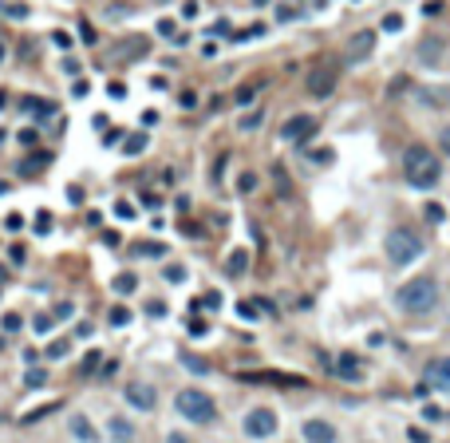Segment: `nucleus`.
I'll list each match as a JSON object with an SVG mask.
<instances>
[{
	"mask_svg": "<svg viewBox=\"0 0 450 443\" xmlns=\"http://www.w3.org/2000/svg\"><path fill=\"white\" fill-rule=\"evenodd\" d=\"M403 174H407V182L415 190H430V186H439V178H442V162L430 147L411 142L407 151H403Z\"/></svg>",
	"mask_w": 450,
	"mask_h": 443,
	"instance_id": "nucleus-1",
	"label": "nucleus"
},
{
	"mask_svg": "<svg viewBox=\"0 0 450 443\" xmlns=\"http://www.w3.org/2000/svg\"><path fill=\"white\" fill-rule=\"evenodd\" d=\"M395 305H399L407 317L435 312V305H439V281H435V277H411V281L395 293Z\"/></svg>",
	"mask_w": 450,
	"mask_h": 443,
	"instance_id": "nucleus-2",
	"label": "nucleus"
},
{
	"mask_svg": "<svg viewBox=\"0 0 450 443\" xmlns=\"http://www.w3.org/2000/svg\"><path fill=\"white\" fill-rule=\"evenodd\" d=\"M387 262L391 265H411V262H419V253H423V238L419 230H411V226H395V230L387 233Z\"/></svg>",
	"mask_w": 450,
	"mask_h": 443,
	"instance_id": "nucleus-3",
	"label": "nucleus"
},
{
	"mask_svg": "<svg viewBox=\"0 0 450 443\" xmlns=\"http://www.w3.org/2000/svg\"><path fill=\"white\" fill-rule=\"evenodd\" d=\"M174 408H178L190 423H213L218 420V403H213L210 392H201V388H182Z\"/></svg>",
	"mask_w": 450,
	"mask_h": 443,
	"instance_id": "nucleus-4",
	"label": "nucleus"
},
{
	"mask_svg": "<svg viewBox=\"0 0 450 443\" xmlns=\"http://www.w3.org/2000/svg\"><path fill=\"white\" fill-rule=\"evenodd\" d=\"M241 427H245L249 439H269V435H277V412L273 408H253Z\"/></svg>",
	"mask_w": 450,
	"mask_h": 443,
	"instance_id": "nucleus-5",
	"label": "nucleus"
},
{
	"mask_svg": "<svg viewBox=\"0 0 450 443\" xmlns=\"http://www.w3.org/2000/svg\"><path fill=\"white\" fill-rule=\"evenodd\" d=\"M316 115H292V119H285V127H280V139L285 142H296V147H304V142L316 135Z\"/></svg>",
	"mask_w": 450,
	"mask_h": 443,
	"instance_id": "nucleus-6",
	"label": "nucleus"
},
{
	"mask_svg": "<svg viewBox=\"0 0 450 443\" xmlns=\"http://www.w3.org/2000/svg\"><path fill=\"white\" fill-rule=\"evenodd\" d=\"M332 91H336V68L332 63H316L308 71V95L312 99H328Z\"/></svg>",
	"mask_w": 450,
	"mask_h": 443,
	"instance_id": "nucleus-7",
	"label": "nucleus"
},
{
	"mask_svg": "<svg viewBox=\"0 0 450 443\" xmlns=\"http://www.w3.org/2000/svg\"><path fill=\"white\" fill-rule=\"evenodd\" d=\"M423 380L430 384V392H450V356H435L423 368Z\"/></svg>",
	"mask_w": 450,
	"mask_h": 443,
	"instance_id": "nucleus-8",
	"label": "nucleus"
},
{
	"mask_svg": "<svg viewBox=\"0 0 450 443\" xmlns=\"http://www.w3.org/2000/svg\"><path fill=\"white\" fill-rule=\"evenodd\" d=\"M123 396H127V403L139 408V412H154V403H158V392H154L150 384H127Z\"/></svg>",
	"mask_w": 450,
	"mask_h": 443,
	"instance_id": "nucleus-9",
	"label": "nucleus"
},
{
	"mask_svg": "<svg viewBox=\"0 0 450 443\" xmlns=\"http://www.w3.org/2000/svg\"><path fill=\"white\" fill-rule=\"evenodd\" d=\"M241 380L249 384H280V388H304V376H285V372H241Z\"/></svg>",
	"mask_w": 450,
	"mask_h": 443,
	"instance_id": "nucleus-10",
	"label": "nucleus"
},
{
	"mask_svg": "<svg viewBox=\"0 0 450 443\" xmlns=\"http://www.w3.org/2000/svg\"><path fill=\"white\" fill-rule=\"evenodd\" d=\"M442 51H446V36H423L419 40V60L430 63V68H439V63L446 60Z\"/></svg>",
	"mask_w": 450,
	"mask_h": 443,
	"instance_id": "nucleus-11",
	"label": "nucleus"
},
{
	"mask_svg": "<svg viewBox=\"0 0 450 443\" xmlns=\"http://www.w3.org/2000/svg\"><path fill=\"white\" fill-rule=\"evenodd\" d=\"M332 372L340 376V380H360V376H363V360L356 353H340L336 360H332Z\"/></svg>",
	"mask_w": 450,
	"mask_h": 443,
	"instance_id": "nucleus-12",
	"label": "nucleus"
},
{
	"mask_svg": "<svg viewBox=\"0 0 450 443\" xmlns=\"http://www.w3.org/2000/svg\"><path fill=\"white\" fill-rule=\"evenodd\" d=\"M304 439L308 443H336V427H332L328 420H304Z\"/></svg>",
	"mask_w": 450,
	"mask_h": 443,
	"instance_id": "nucleus-13",
	"label": "nucleus"
},
{
	"mask_svg": "<svg viewBox=\"0 0 450 443\" xmlns=\"http://www.w3.org/2000/svg\"><path fill=\"white\" fill-rule=\"evenodd\" d=\"M68 427H71V435H75L80 443H99V432L91 427V420H87V415H71V420H68Z\"/></svg>",
	"mask_w": 450,
	"mask_h": 443,
	"instance_id": "nucleus-14",
	"label": "nucleus"
},
{
	"mask_svg": "<svg viewBox=\"0 0 450 443\" xmlns=\"http://www.w3.org/2000/svg\"><path fill=\"white\" fill-rule=\"evenodd\" d=\"M245 269H249V250H233L230 257H225V273H230V277H241Z\"/></svg>",
	"mask_w": 450,
	"mask_h": 443,
	"instance_id": "nucleus-15",
	"label": "nucleus"
},
{
	"mask_svg": "<svg viewBox=\"0 0 450 443\" xmlns=\"http://www.w3.org/2000/svg\"><path fill=\"white\" fill-rule=\"evenodd\" d=\"M107 435H111V439H119V443H127V439H135V427H130L127 420H119V415H115V420L107 423Z\"/></svg>",
	"mask_w": 450,
	"mask_h": 443,
	"instance_id": "nucleus-16",
	"label": "nucleus"
},
{
	"mask_svg": "<svg viewBox=\"0 0 450 443\" xmlns=\"http://www.w3.org/2000/svg\"><path fill=\"white\" fill-rule=\"evenodd\" d=\"M371 44H375V32H360V36L351 40V56H368Z\"/></svg>",
	"mask_w": 450,
	"mask_h": 443,
	"instance_id": "nucleus-17",
	"label": "nucleus"
},
{
	"mask_svg": "<svg viewBox=\"0 0 450 443\" xmlns=\"http://www.w3.org/2000/svg\"><path fill=\"white\" fill-rule=\"evenodd\" d=\"M142 151H146V135H142V131L127 135V142H123V154H142Z\"/></svg>",
	"mask_w": 450,
	"mask_h": 443,
	"instance_id": "nucleus-18",
	"label": "nucleus"
},
{
	"mask_svg": "<svg viewBox=\"0 0 450 443\" xmlns=\"http://www.w3.org/2000/svg\"><path fill=\"white\" fill-rule=\"evenodd\" d=\"M139 289V277H135V273H119V277H115V293H135Z\"/></svg>",
	"mask_w": 450,
	"mask_h": 443,
	"instance_id": "nucleus-19",
	"label": "nucleus"
},
{
	"mask_svg": "<svg viewBox=\"0 0 450 443\" xmlns=\"http://www.w3.org/2000/svg\"><path fill=\"white\" fill-rule=\"evenodd\" d=\"M135 253H139V257H162L166 245H162V242H142V245H135Z\"/></svg>",
	"mask_w": 450,
	"mask_h": 443,
	"instance_id": "nucleus-20",
	"label": "nucleus"
},
{
	"mask_svg": "<svg viewBox=\"0 0 450 443\" xmlns=\"http://www.w3.org/2000/svg\"><path fill=\"white\" fill-rule=\"evenodd\" d=\"M60 403H40V408H32V412H24V423H36V420H44L48 412H56Z\"/></svg>",
	"mask_w": 450,
	"mask_h": 443,
	"instance_id": "nucleus-21",
	"label": "nucleus"
},
{
	"mask_svg": "<svg viewBox=\"0 0 450 443\" xmlns=\"http://www.w3.org/2000/svg\"><path fill=\"white\" fill-rule=\"evenodd\" d=\"M24 111H40V115H56V107H51L48 99H24Z\"/></svg>",
	"mask_w": 450,
	"mask_h": 443,
	"instance_id": "nucleus-22",
	"label": "nucleus"
},
{
	"mask_svg": "<svg viewBox=\"0 0 450 443\" xmlns=\"http://www.w3.org/2000/svg\"><path fill=\"white\" fill-rule=\"evenodd\" d=\"M111 324H115V329H123V324H130V309H123V305H115V309H111Z\"/></svg>",
	"mask_w": 450,
	"mask_h": 443,
	"instance_id": "nucleus-23",
	"label": "nucleus"
},
{
	"mask_svg": "<svg viewBox=\"0 0 450 443\" xmlns=\"http://www.w3.org/2000/svg\"><path fill=\"white\" fill-rule=\"evenodd\" d=\"M44 380H48V372H44V368H28V372H24V384H28V388H40Z\"/></svg>",
	"mask_w": 450,
	"mask_h": 443,
	"instance_id": "nucleus-24",
	"label": "nucleus"
},
{
	"mask_svg": "<svg viewBox=\"0 0 450 443\" xmlns=\"http://www.w3.org/2000/svg\"><path fill=\"white\" fill-rule=\"evenodd\" d=\"M380 28H383V32H399V28H403V16H399V12H387Z\"/></svg>",
	"mask_w": 450,
	"mask_h": 443,
	"instance_id": "nucleus-25",
	"label": "nucleus"
},
{
	"mask_svg": "<svg viewBox=\"0 0 450 443\" xmlns=\"http://www.w3.org/2000/svg\"><path fill=\"white\" fill-rule=\"evenodd\" d=\"M257 91H261V80H253V83H245V87H241V91H237V103H249V99H253V95H257Z\"/></svg>",
	"mask_w": 450,
	"mask_h": 443,
	"instance_id": "nucleus-26",
	"label": "nucleus"
},
{
	"mask_svg": "<svg viewBox=\"0 0 450 443\" xmlns=\"http://www.w3.org/2000/svg\"><path fill=\"white\" fill-rule=\"evenodd\" d=\"M0 324H4V332H20L24 329V321L16 317V312H4V321H0Z\"/></svg>",
	"mask_w": 450,
	"mask_h": 443,
	"instance_id": "nucleus-27",
	"label": "nucleus"
},
{
	"mask_svg": "<svg viewBox=\"0 0 450 443\" xmlns=\"http://www.w3.org/2000/svg\"><path fill=\"white\" fill-rule=\"evenodd\" d=\"M162 277H166V281H186V269H182V265H166V273H162Z\"/></svg>",
	"mask_w": 450,
	"mask_h": 443,
	"instance_id": "nucleus-28",
	"label": "nucleus"
},
{
	"mask_svg": "<svg viewBox=\"0 0 450 443\" xmlns=\"http://www.w3.org/2000/svg\"><path fill=\"white\" fill-rule=\"evenodd\" d=\"M0 12H8V16H16V20H24V16H28V4H0Z\"/></svg>",
	"mask_w": 450,
	"mask_h": 443,
	"instance_id": "nucleus-29",
	"label": "nucleus"
},
{
	"mask_svg": "<svg viewBox=\"0 0 450 443\" xmlns=\"http://www.w3.org/2000/svg\"><path fill=\"white\" fill-rule=\"evenodd\" d=\"M237 186H241L245 194H253V190H257V174H253V171H245V174H241V182H237Z\"/></svg>",
	"mask_w": 450,
	"mask_h": 443,
	"instance_id": "nucleus-30",
	"label": "nucleus"
},
{
	"mask_svg": "<svg viewBox=\"0 0 450 443\" xmlns=\"http://www.w3.org/2000/svg\"><path fill=\"white\" fill-rule=\"evenodd\" d=\"M48 230H51V214L40 210V214H36V233H48Z\"/></svg>",
	"mask_w": 450,
	"mask_h": 443,
	"instance_id": "nucleus-31",
	"label": "nucleus"
},
{
	"mask_svg": "<svg viewBox=\"0 0 450 443\" xmlns=\"http://www.w3.org/2000/svg\"><path fill=\"white\" fill-rule=\"evenodd\" d=\"M237 312H241V317H249V321H253V317H257V312H261V305H257V301H241V305H237Z\"/></svg>",
	"mask_w": 450,
	"mask_h": 443,
	"instance_id": "nucleus-32",
	"label": "nucleus"
},
{
	"mask_svg": "<svg viewBox=\"0 0 450 443\" xmlns=\"http://www.w3.org/2000/svg\"><path fill=\"white\" fill-rule=\"evenodd\" d=\"M32 329L40 332V336H44V332H51V317H48V312H40V317L32 321Z\"/></svg>",
	"mask_w": 450,
	"mask_h": 443,
	"instance_id": "nucleus-33",
	"label": "nucleus"
},
{
	"mask_svg": "<svg viewBox=\"0 0 450 443\" xmlns=\"http://www.w3.org/2000/svg\"><path fill=\"white\" fill-rule=\"evenodd\" d=\"M253 127H261V111H249V115L241 119V131H253Z\"/></svg>",
	"mask_w": 450,
	"mask_h": 443,
	"instance_id": "nucleus-34",
	"label": "nucleus"
},
{
	"mask_svg": "<svg viewBox=\"0 0 450 443\" xmlns=\"http://www.w3.org/2000/svg\"><path fill=\"white\" fill-rule=\"evenodd\" d=\"M115 214H119L123 222H130L135 218V206H130V202H115Z\"/></svg>",
	"mask_w": 450,
	"mask_h": 443,
	"instance_id": "nucleus-35",
	"label": "nucleus"
},
{
	"mask_svg": "<svg viewBox=\"0 0 450 443\" xmlns=\"http://www.w3.org/2000/svg\"><path fill=\"white\" fill-rule=\"evenodd\" d=\"M51 44H56V48H71V36L68 32H51Z\"/></svg>",
	"mask_w": 450,
	"mask_h": 443,
	"instance_id": "nucleus-36",
	"label": "nucleus"
},
{
	"mask_svg": "<svg viewBox=\"0 0 450 443\" xmlns=\"http://www.w3.org/2000/svg\"><path fill=\"white\" fill-rule=\"evenodd\" d=\"M63 353H68V341H56V344L48 348V356H51V360H60Z\"/></svg>",
	"mask_w": 450,
	"mask_h": 443,
	"instance_id": "nucleus-37",
	"label": "nucleus"
},
{
	"mask_svg": "<svg viewBox=\"0 0 450 443\" xmlns=\"http://www.w3.org/2000/svg\"><path fill=\"white\" fill-rule=\"evenodd\" d=\"M439 147H442V154H450V123L439 131Z\"/></svg>",
	"mask_w": 450,
	"mask_h": 443,
	"instance_id": "nucleus-38",
	"label": "nucleus"
},
{
	"mask_svg": "<svg viewBox=\"0 0 450 443\" xmlns=\"http://www.w3.org/2000/svg\"><path fill=\"white\" fill-rule=\"evenodd\" d=\"M51 317H60V321H68V317H71V301H60V305H56V312H51Z\"/></svg>",
	"mask_w": 450,
	"mask_h": 443,
	"instance_id": "nucleus-39",
	"label": "nucleus"
},
{
	"mask_svg": "<svg viewBox=\"0 0 450 443\" xmlns=\"http://www.w3.org/2000/svg\"><path fill=\"white\" fill-rule=\"evenodd\" d=\"M427 218L430 222H442V206H439V202H430V206H427Z\"/></svg>",
	"mask_w": 450,
	"mask_h": 443,
	"instance_id": "nucleus-40",
	"label": "nucleus"
},
{
	"mask_svg": "<svg viewBox=\"0 0 450 443\" xmlns=\"http://www.w3.org/2000/svg\"><path fill=\"white\" fill-rule=\"evenodd\" d=\"M198 305H206V309H218V305H221V293H206V301H198Z\"/></svg>",
	"mask_w": 450,
	"mask_h": 443,
	"instance_id": "nucleus-41",
	"label": "nucleus"
},
{
	"mask_svg": "<svg viewBox=\"0 0 450 443\" xmlns=\"http://www.w3.org/2000/svg\"><path fill=\"white\" fill-rule=\"evenodd\" d=\"M158 32H162V36H178V28H174V20H158Z\"/></svg>",
	"mask_w": 450,
	"mask_h": 443,
	"instance_id": "nucleus-42",
	"label": "nucleus"
},
{
	"mask_svg": "<svg viewBox=\"0 0 450 443\" xmlns=\"http://www.w3.org/2000/svg\"><path fill=\"white\" fill-rule=\"evenodd\" d=\"M190 332H194V336H206V332H210V324H206V321H190Z\"/></svg>",
	"mask_w": 450,
	"mask_h": 443,
	"instance_id": "nucleus-43",
	"label": "nucleus"
},
{
	"mask_svg": "<svg viewBox=\"0 0 450 443\" xmlns=\"http://www.w3.org/2000/svg\"><path fill=\"white\" fill-rule=\"evenodd\" d=\"M292 16H296V12H292V8H289V4H280V8H277V20H285V24H289V20H292Z\"/></svg>",
	"mask_w": 450,
	"mask_h": 443,
	"instance_id": "nucleus-44",
	"label": "nucleus"
},
{
	"mask_svg": "<svg viewBox=\"0 0 450 443\" xmlns=\"http://www.w3.org/2000/svg\"><path fill=\"white\" fill-rule=\"evenodd\" d=\"M146 312H150V317H162V312H166V305H162V301H150Z\"/></svg>",
	"mask_w": 450,
	"mask_h": 443,
	"instance_id": "nucleus-45",
	"label": "nucleus"
},
{
	"mask_svg": "<svg viewBox=\"0 0 450 443\" xmlns=\"http://www.w3.org/2000/svg\"><path fill=\"white\" fill-rule=\"evenodd\" d=\"M407 435H411V443H427V432H423V427H411Z\"/></svg>",
	"mask_w": 450,
	"mask_h": 443,
	"instance_id": "nucleus-46",
	"label": "nucleus"
},
{
	"mask_svg": "<svg viewBox=\"0 0 450 443\" xmlns=\"http://www.w3.org/2000/svg\"><path fill=\"white\" fill-rule=\"evenodd\" d=\"M107 91H111V99H123V95H127V87H123V83H111Z\"/></svg>",
	"mask_w": 450,
	"mask_h": 443,
	"instance_id": "nucleus-47",
	"label": "nucleus"
},
{
	"mask_svg": "<svg viewBox=\"0 0 450 443\" xmlns=\"http://www.w3.org/2000/svg\"><path fill=\"white\" fill-rule=\"evenodd\" d=\"M423 415H427V420H442V412L435 408V403H427V408H423Z\"/></svg>",
	"mask_w": 450,
	"mask_h": 443,
	"instance_id": "nucleus-48",
	"label": "nucleus"
},
{
	"mask_svg": "<svg viewBox=\"0 0 450 443\" xmlns=\"http://www.w3.org/2000/svg\"><path fill=\"white\" fill-rule=\"evenodd\" d=\"M166 443H190V439H186L182 432H170V435H166Z\"/></svg>",
	"mask_w": 450,
	"mask_h": 443,
	"instance_id": "nucleus-49",
	"label": "nucleus"
},
{
	"mask_svg": "<svg viewBox=\"0 0 450 443\" xmlns=\"http://www.w3.org/2000/svg\"><path fill=\"white\" fill-rule=\"evenodd\" d=\"M4 190H8V182H0V194H4Z\"/></svg>",
	"mask_w": 450,
	"mask_h": 443,
	"instance_id": "nucleus-50",
	"label": "nucleus"
},
{
	"mask_svg": "<svg viewBox=\"0 0 450 443\" xmlns=\"http://www.w3.org/2000/svg\"><path fill=\"white\" fill-rule=\"evenodd\" d=\"M253 4H273V0H253Z\"/></svg>",
	"mask_w": 450,
	"mask_h": 443,
	"instance_id": "nucleus-51",
	"label": "nucleus"
},
{
	"mask_svg": "<svg viewBox=\"0 0 450 443\" xmlns=\"http://www.w3.org/2000/svg\"><path fill=\"white\" fill-rule=\"evenodd\" d=\"M0 60H4V48H0Z\"/></svg>",
	"mask_w": 450,
	"mask_h": 443,
	"instance_id": "nucleus-52",
	"label": "nucleus"
}]
</instances>
